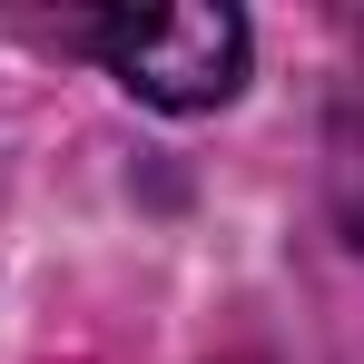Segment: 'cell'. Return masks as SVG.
<instances>
[{
	"label": "cell",
	"mask_w": 364,
	"mask_h": 364,
	"mask_svg": "<svg viewBox=\"0 0 364 364\" xmlns=\"http://www.w3.org/2000/svg\"><path fill=\"white\" fill-rule=\"evenodd\" d=\"M60 40L99 50L109 79L148 109H217L246 79V20L197 0V10H109V20H60Z\"/></svg>",
	"instance_id": "obj_1"
}]
</instances>
